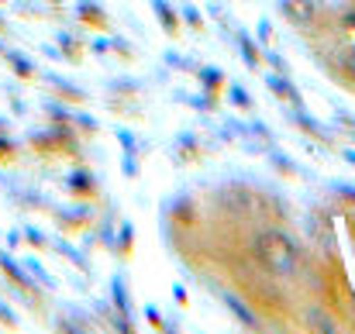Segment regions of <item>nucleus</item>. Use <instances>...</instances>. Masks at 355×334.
<instances>
[{
  "label": "nucleus",
  "mask_w": 355,
  "mask_h": 334,
  "mask_svg": "<svg viewBox=\"0 0 355 334\" xmlns=\"http://www.w3.org/2000/svg\"><path fill=\"white\" fill-rule=\"evenodd\" d=\"M248 252H252V258H255L269 276H279V279H293V276L304 269V252H300V245H297L286 231H276V227L255 231L252 241H248Z\"/></svg>",
  "instance_id": "1"
},
{
  "label": "nucleus",
  "mask_w": 355,
  "mask_h": 334,
  "mask_svg": "<svg viewBox=\"0 0 355 334\" xmlns=\"http://www.w3.org/2000/svg\"><path fill=\"white\" fill-rule=\"evenodd\" d=\"M279 3H283V14H286L293 24H311V21H314L311 0H279Z\"/></svg>",
  "instance_id": "2"
},
{
  "label": "nucleus",
  "mask_w": 355,
  "mask_h": 334,
  "mask_svg": "<svg viewBox=\"0 0 355 334\" xmlns=\"http://www.w3.org/2000/svg\"><path fill=\"white\" fill-rule=\"evenodd\" d=\"M228 304H232V307H235V314H238V317H241V321H245V324H255V317H252V314H248V310H245V307H241V304H238L235 297H228Z\"/></svg>",
  "instance_id": "3"
},
{
  "label": "nucleus",
  "mask_w": 355,
  "mask_h": 334,
  "mask_svg": "<svg viewBox=\"0 0 355 334\" xmlns=\"http://www.w3.org/2000/svg\"><path fill=\"white\" fill-rule=\"evenodd\" d=\"M155 10H159V14H162V21H166V28H169V31H173V28H176V24H173V14H169V7H166V3H162V0H155Z\"/></svg>",
  "instance_id": "4"
},
{
  "label": "nucleus",
  "mask_w": 355,
  "mask_h": 334,
  "mask_svg": "<svg viewBox=\"0 0 355 334\" xmlns=\"http://www.w3.org/2000/svg\"><path fill=\"white\" fill-rule=\"evenodd\" d=\"M204 83H207V87H218V83H221V73H218V69H204Z\"/></svg>",
  "instance_id": "5"
},
{
  "label": "nucleus",
  "mask_w": 355,
  "mask_h": 334,
  "mask_svg": "<svg viewBox=\"0 0 355 334\" xmlns=\"http://www.w3.org/2000/svg\"><path fill=\"white\" fill-rule=\"evenodd\" d=\"M241 52H245V59H248V66H255V62H259V55L252 52V45H248L245 38H241Z\"/></svg>",
  "instance_id": "6"
},
{
  "label": "nucleus",
  "mask_w": 355,
  "mask_h": 334,
  "mask_svg": "<svg viewBox=\"0 0 355 334\" xmlns=\"http://www.w3.org/2000/svg\"><path fill=\"white\" fill-rule=\"evenodd\" d=\"M232 100H235V104H241V107H245V104H248V94H245V90H232Z\"/></svg>",
  "instance_id": "7"
},
{
  "label": "nucleus",
  "mask_w": 355,
  "mask_h": 334,
  "mask_svg": "<svg viewBox=\"0 0 355 334\" xmlns=\"http://www.w3.org/2000/svg\"><path fill=\"white\" fill-rule=\"evenodd\" d=\"M345 69H349V73H352V76H355V52H352V55H349V59H345Z\"/></svg>",
  "instance_id": "8"
},
{
  "label": "nucleus",
  "mask_w": 355,
  "mask_h": 334,
  "mask_svg": "<svg viewBox=\"0 0 355 334\" xmlns=\"http://www.w3.org/2000/svg\"><path fill=\"white\" fill-rule=\"evenodd\" d=\"M352 307H355V297H352Z\"/></svg>",
  "instance_id": "9"
}]
</instances>
